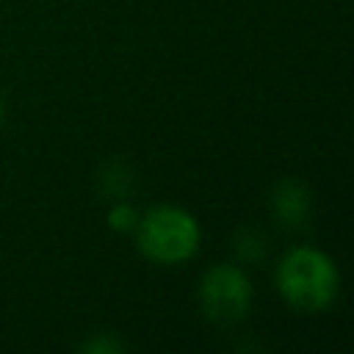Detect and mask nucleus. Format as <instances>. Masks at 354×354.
Returning a JSON list of instances; mask_svg holds the SVG:
<instances>
[{
    "mask_svg": "<svg viewBox=\"0 0 354 354\" xmlns=\"http://www.w3.org/2000/svg\"><path fill=\"white\" fill-rule=\"evenodd\" d=\"M274 282L288 307H293L296 313L315 315L337 301L340 268L318 246H293L282 254Z\"/></svg>",
    "mask_w": 354,
    "mask_h": 354,
    "instance_id": "obj_1",
    "label": "nucleus"
},
{
    "mask_svg": "<svg viewBox=\"0 0 354 354\" xmlns=\"http://www.w3.org/2000/svg\"><path fill=\"white\" fill-rule=\"evenodd\" d=\"M138 252L155 266L188 263L202 243V227L196 216L180 205H155L138 216L136 224Z\"/></svg>",
    "mask_w": 354,
    "mask_h": 354,
    "instance_id": "obj_2",
    "label": "nucleus"
},
{
    "mask_svg": "<svg viewBox=\"0 0 354 354\" xmlns=\"http://www.w3.org/2000/svg\"><path fill=\"white\" fill-rule=\"evenodd\" d=\"M196 299L207 321L218 326H230L249 315L254 288L249 274L238 263H216L202 274Z\"/></svg>",
    "mask_w": 354,
    "mask_h": 354,
    "instance_id": "obj_3",
    "label": "nucleus"
},
{
    "mask_svg": "<svg viewBox=\"0 0 354 354\" xmlns=\"http://www.w3.org/2000/svg\"><path fill=\"white\" fill-rule=\"evenodd\" d=\"M274 216L282 227H301L310 216V194L296 180H282L271 194Z\"/></svg>",
    "mask_w": 354,
    "mask_h": 354,
    "instance_id": "obj_4",
    "label": "nucleus"
},
{
    "mask_svg": "<svg viewBox=\"0 0 354 354\" xmlns=\"http://www.w3.org/2000/svg\"><path fill=\"white\" fill-rule=\"evenodd\" d=\"M138 210L133 207V202H127V199H116L111 207H108V227L113 230V232H122V235H127V232H133L136 230V224H138Z\"/></svg>",
    "mask_w": 354,
    "mask_h": 354,
    "instance_id": "obj_5",
    "label": "nucleus"
},
{
    "mask_svg": "<svg viewBox=\"0 0 354 354\" xmlns=\"http://www.w3.org/2000/svg\"><path fill=\"white\" fill-rule=\"evenodd\" d=\"M235 252H238L241 263H257L266 254V243L254 230H243L238 235V241H235Z\"/></svg>",
    "mask_w": 354,
    "mask_h": 354,
    "instance_id": "obj_6",
    "label": "nucleus"
},
{
    "mask_svg": "<svg viewBox=\"0 0 354 354\" xmlns=\"http://www.w3.org/2000/svg\"><path fill=\"white\" fill-rule=\"evenodd\" d=\"M0 124H3V100H0Z\"/></svg>",
    "mask_w": 354,
    "mask_h": 354,
    "instance_id": "obj_7",
    "label": "nucleus"
}]
</instances>
